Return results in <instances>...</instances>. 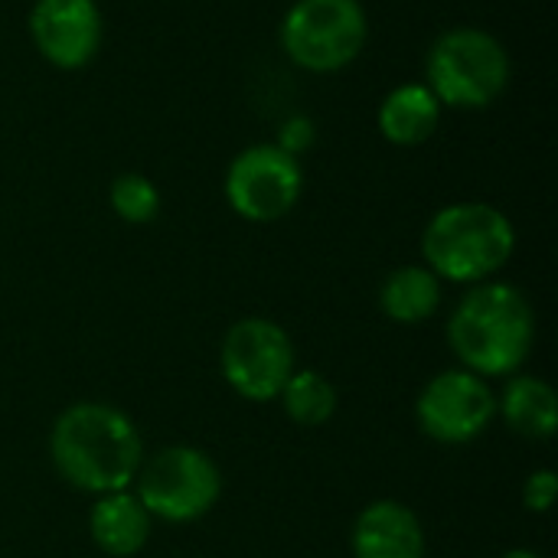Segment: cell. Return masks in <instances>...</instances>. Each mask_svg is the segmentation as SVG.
I'll list each match as a JSON object with an SVG mask.
<instances>
[{
  "label": "cell",
  "mask_w": 558,
  "mask_h": 558,
  "mask_svg": "<svg viewBox=\"0 0 558 558\" xmlns=\"http://www.w3.org/2000/svg\"><path fill=\"white\" fill-rule=\"evenodd\" d=\"M56 474L92 497L131 490L144 464V441L134 422L108 402H72L49 432Z\"/></svg>",
  "instance_id": "1"
},
{
  "label": "cell",
  "mask_w": 558,
  "mask_h": 558,
  "mask_svg": "<svg viewBox=\"0 0 558 558\" xmlns=\"http://www.w3.org/2000/svg\"><path fill=\"white\" fill-rule=\"evenodd\" d=\"M536 343V311L510 281H481L458 301L448 317V347L484 379L513 376L523 369Z\"/></svg>",
  "instance_id": "2"
},
{
  "label": "cell",
  "mask_w": 558,
  "mask_h": 558,
  "mask_svg": "<svg viewBox=\"0 0 558 558\" xmlns=\"http://www.w3.org/2000/svg\"><path fill=\"white\" fill-rule=\"evenodd\" d=\"M517 252V226L494 203L441 206L422 232L425 268L441 281L481 284L490 281Z\"/></svg>",
  "instance_id": "3"
},
{
  "label": "cell",
  "mask_w": 558,
  "mask_h": 558,
  "mask_svg": "<svg viewBox=\"0 0 558 558\" xmlns=\"http://www.w3.org/2000/svg\"><path fill=\"white\" fill-rule=\"evenodd\" d=\"M510 52L507 46L481 26L445 29L425 59V85L441 101V108L477 111L494 105L510 85Z\"/></svg>",
  "instance_id": "4"
},
{
  "label": "cell",
  "mask_w": 558,
  "mask_h": 558,
  "mask_svg": "<svg viewBox=\"0 0 558 558\" xmlns=\"http://www.w3.org/2000/svg\"><path fill=\"white\" fill-rule=\"evenodd\" d=\"M366 39L369 20L360 0H294L281 20L284 56L314 75L356 62Z\"/></svg>",
  "instance_id": "5"
},
{
  "label": "cell",
  "mask_w": 558,
  "mask_h": 558,
  "mask_svg": "<svg viewBox=\"0 0 558 558\" xmlns=\"http://www.w3.org/2000/svg\"><path fill=\"white\" fill-rule=\"evenodd\" d=\"M134 497L150 520L196 523L219 504L222 471L206 451L193 445H170L141 464Z\"/></svg>",
  "instance_id": "6"
},
{
  "label": "cell",
  "mask_w": 558,
  "mask_h": 558,
  "mask_svg": "<svg viewBox=\"0 0 558 558\" xmlns=\"http://www.w3.org/2000/svg\"><path fill=\"white\" fill-rule=\"evenodd\" d=\"M219 369L245 402H271L298 369L294 340L268 317H242L222 337Z\"/></svg>",
  "instance_id": "7"
},
{
  "label": "cell",
  "mask_w": 558,
  "mask_h": 558,
  "mask_svg": "<svg viewBox=\"0 0 558 558\" xmlns=\"http://www.w3.org/2000/svg\"><path fill=\"white\" fill-rule=\"evenodd\" d=\"M304 193V170L294 154L278 144H252L239 150L226 170V203L245 222L284 219Z\"/></svg>",
  "instance_id": "8"
},
{
  "label": "cell",
  "mask_w": 558,
  "mask_h": 558,
  "mask_svg": "<svg viewBox=\"0 0 558 558\" xmlns=\"http://www.w3.org/2000/svg\"><path fill=\"white\" fill-rule=\"evenodd\" d=\"M494 418L497 396L490 383L461 366L428 379L415 399V422L438 445H468L481 438Z\"/></svg>",
  "instance_id": "9"
},
{
  "label": "cell",
  "mask_w": 558,
  "mask_h": 558,
  "mask_svg": "<svg viewBox=\"0 0 558 558\" xmlns=\"http://www.w3.org/2000/svg\"><path fill=\"white\" fill-rule=\"evenodd\" d=\"M26 26L36 52L62 72L88 65L105 36L98 0H36Z\"/></svg>",
  "instance_id": "10"
},
{
  "label": "cell",
  "mask_w": 558,
  "mask_h": 558,
  "mask_svg": "<svg viewBox=\"0 0 558 558\" xmlns=\"http://www.w3.org/2000/svg\"><path fill=\"white\" fill-rule=\"evenodd\" d=\"M353 558H425V526L399 500H373L360 510L350 533Z\"/></svg>",
  "instance_id": "11"
},
{
  "label": "cell",
  "mask_w": 558,
  "mask_h": 558,
  "mask_svg": "<svg viewBox=\"0 0 558 558\" xmlns=\"http://www.w3.org/2000/svg\"><path fill=\"white\" fill-rule=\"evenodd\" d=\"M150 533H154V520L141 507L134 490L95 497V504L88 510V536L105 556H137L147 546Z\"/></svg>",
  "instance_id": "12"
},
{
  "label": "cell",
  "mask_w": 558,
  "mask_h": 558,
  "mask_svg": "<svg viewBox=\"0 0 558 558\" xmlns=\"http://www.w3.org/2000/svg\"><path fill=\"white\" fill-rule=\"evenodd\" d=\"M438 124H441V101L432 95L425 82L396 85L376 111L379 134L396 147L425 144L438 131Z\"/></svg>",
  "instance_id": "13"
},
{
  "label": "cell",
  "mask_w": 558,
  "mask_h": 558,
  "mask_svg": "<svg viewBox=\"0 0 558 558\" xmlns=\"http://www.w3.org/2000/svg\"><path fill=\"white\" fill-rule=\"evenodd\" d=\"M497 415L510 432L530 441H549L558 428L556 389L530 373H513L497 396Z\"/></svg>",
  "instance_id": "14"
},
{
  "label": "cell",
  "mask_w": 558,
  "mask_h": 558,
  "mask_svg": "<svg viewBox=\"0 0 558 558\" xmlns=\"http://www.w3.org/2000/svg\"><path fill=\"white\" fill-rule=\"evenodd\" d=\"M441 307V278L425 265H402L379 284V311L402 327L425 324Z\"/></svg>",
  "instance_id": "15"
},
{
  "label": "cell",
  "mask_w": 558,
  "mask_h": 558,
  "mask_svg": "<svg viewBox=\"0 0 558 558\" xmlns=\"http://www.w3.org/2000/svg\"><path fill=\"white\" fill-rule=\"evenodd\" d=\"M278 399L284 405V415L301 428L327 425L337 412V402H340L333 383L317 369H294Z\"/></svg>",
  "instance_id": "16"
},
{
  "label": "cell",
  "mask_w": 558,
  "mask_h": 558,
  "mask_svg": "<svg viewBox=\"0 0 558 558\" xmlns=\"http://www.w3.org/2000/svg\"><path fill=\"white\" fill-rule=\"evenodd\" d=\"M108 203L114 216L124 219L128 226H147L160 213V190L144 173H121L111 180Z\"/></svg>",
  "instance_id": "17"
},
{
  "label": "cell",
  "mask_w": 558,
  "mask_h": 558,
  "mask_svg": "<svg viewBox=\"0 0 558 558\" xmlns=\"http://www.w3.org/2000/svg\"><path fill=\"white\" fill-rule=\"evenodd\" d=\"M558 497V474L543 468V471H533L523 484V507L530 513H549L553 504Z\"/></svg>",
  "instance_id": "18"
},
{
  "label": "cell",
  "mask_w": 558,
  "mask_h": 558,
  "mask_svg": "<svg viewBox=\"0 0 558 558\" xmlns=\"http://www.w3.org/2000/svg\"><path fill=\"white\" fill-rule=\"evenodd\" d=\"M500 558H543L539 553H533V549H510V553H504Z\"/></svg>",
  "instance_id": "19"
}]
</instances>
